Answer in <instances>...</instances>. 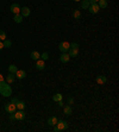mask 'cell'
I'll return each mask as SVG.
<instances>
[{"label": "cell", "mask_w": 119, "mask_h": 132, "mask_svg": "<svg viewBox=\"0 0 119 132\" xmlns=\"http://www.w3.org/2000/svg\"><path fill=\"white\" fill-rule=\"evenodd\" d=\"M70 48H74V49H79V44H77V43H71V44H70Z\"/></svg>", "instance_id": "obj_28"}, {"label": "cell", "mask_w": 119, "mask_h": 132, "mask_svg": "<svg viewBox=\"0 0 119 132\" xmlns=\"http://www.w3.org/2000/svg\"><path fill=\"white\" fill-rule=\"evenodd\" d=\"M41 58H42V60H43V61H47V60H48V58H49L48 52H43V54L41 55Z\"/></svg>", "instance_id": "obj_27"}, {"label": "cell", "mask_w": 119, "mask_h": 132, "mask_svg": "<svg viewBox=\"0 0 119 132\" xmlns=\"http://www.w3.org/2000/svg\"><path fill=\"white\" fill-rule=\"evenodd\" d=\"M13 114H14V119L16 120H24L25 119V112H24V110H18Z\"/></svg>", "instance_id": "obj_4"}, {"label": "cell", "mask_w": 119, "mask_h": 132, "mask_svg": "<svg viewBox=\"0 0 119 132\" xmlns=\"http://www.w3.org/2000/svg\"><path fill=\"white\" fill-rule=\"evenodd\" d=\"M8 70H10V73H13V74H16L18 69H17V67L14 66V64H11V66L8 67Z\"/></svg>", "instance_id": "obj_25"}, {"label": "cell", "mask_w": 119, "mask_h": 132, "mask_svg": "<svg viewBox=\"0 0 119 132\" xmlns=\"http://www.w3.org/2000/svg\"><path fill=\"white\" fill-rule=\"evenodd\" d=\"M69 48H70V43H69V42H67V41L61 42V43L59 44V49H60L61 52H68Z\"/></svg>", "instance_id": "obj_2"}, {"label": "cell", "mask_w": 119, "mask_h": 132, "mask_svg": "<svg viewBox=\"0 0 119 132\" xmlns=\"http://www.w3.org/2000/svg\"><path fill=\"white\" fill-rule=\"evenodd\" d=\"M57 121H59V119H57L56 117H50L48 119V124L50 126H55V125L57 124Z\"/></svg>", "instance_id": "obj_16"}, {"label": "cell", "mask_w": 119, "mask_h": 132, "mask_svg": "<svg viewBox=\"0 0 119 132\" xmlns=\"http://www.w3.org/2000/svg\"><path fill=\"white\" fill-rule=\"evenodd\" d=\"M30 57H31L33 61H37L38 58H41V54H39L38 51H36V50H35V51H32V52H31Z\"/></svg>", "instance_id": "obj_17"}, {"label": "cell", "mask_w": 119, "mask_h": 132, "mask_svg": "<svg viewBox=\"0 0 119 132\" xmlns=\"http://www.w3.org/2000/svg\"><path fill=\"white\" fill-rule=\"evenodd\" d=\"M63 99V95L61 93H57V94H55L54 96H53V100H54L55 102H57V101H60V100H62Z\"/></svg>", "instance_id": "obj_22"}, {"label": "cell", "mask_w": 119, "mask_h": 132, "mask_svg": "<svg viewBox=\"0 0 119 132\" xmlns=\"http://www.w3.org/2000/svg\"><path fill=\"white\" fill-rule=\"evenodd\" d=\"M16 106H17V110H24L26 105H25L24 101H19V100H18V101H17V104H16Z\"/></svg>", "instance_id": "obj_21"}, {"label": "cell", "mask_w": 119, "mask_h": 132, "mask_svg": "<svg viewBox=\"0 0 119 132\" xmlns=\"http://www.w3.org/2000/svg\"><path fill=\"white\" fill-rule=\"evenodd\" d=\"M79 54V49H74V48H69L68 50V55L70 56V57H76Z\"/></svg>", "instance_id": "obj_12"}, {"label": "cell", "mask_w": 119, "mask_h": 132, "mask_svg": "<svg viewBox=\"0 0 119 132\" xmlns=\"http://www.w3.org/2000/svg\"><path fill=\"white\" fill-rule=\"evenodd\" d=\"M2 43H4V48H10L12 45V42L11 41H8V39L6 38L5 41H2Z\"/></svg>", "instance_id": "obj_23"}, {"label": "cell", "mask_w": 119, "mask_h": 132, "mask_svg": "<svg viewBox=\"0 0 119 132\" xmlns=\"http://www.w3.org/2000/svg\"><path fill=\"white\" fill-rule=\"evenodd\" d=\"M63 112H64L65 116H71V113H73V108H71L70 105H67V106H64Z\"/></svg>", "instance_id": "obj_15"}, {"label": "cell", "mask_w": 119, "mask_h": 132, "mask_svg": "<svg viewBox=\"0 0 119 132\" xmlns=\"http://www.w3.org/2000/svg\"><path fill=\"white\" fill-rule=\"evenodd\" d=\"M5 111L7 112V113H14L17 111V106H16V104H13V102H10V104H7V105H5Z\"/></svg>", "instance_id": "obj_5"}, {"label": "cell", "mask_w": 119, "mask_h": 132, "mask_svg": "<svg viewBox=\"0 0 119 132\" xmlns=\"http://www.w3.org/2000/svg\"><path fill=\"white\" fill-rule=\"evenodd\" d=\"M98 1H99V0H89V2H91V4H97Z\"/></svg>", "instance_id": "obj_32"}, {"label": "cell", "mask_w": 119, "mask_h": 132, "mask_svg": "<svg viewBox=\"0 0 119 132\" xmlns=\"http://www.w3.org/2000/svg\"><path fill=\"white\" fill-rule=\"evenodd\" d=\"M97 4L99 6V8H106L107 7V1L106 0H99Z\"/></svg>", "instance_id": "obj_19"}, {"label": "cell", "mask_w": 119, "mask_h": 132, "mask_svg": "<svg viewBox=\"0 0 119 132\" xmlns=\"http://www.w3.org/2000/svg\"><path fill=\"white\" fill-rule=\"evenodd\" d=\"M74 1H80V0H74Z\"/></svg>", "instance_id": "obj_35"}, {"label": "cell", "mask_w": 119, "mask_h": 132, "mask_svg": "<svg viewBox=\"0 0 119 132\" xmlns=\"http://www.w3.org/2000/svg\"><path fill=\"white\" fill-rule=\"evenodd\" d=\"M74 104V99L73 98H68V105H73Z\"/></svg>", "instance_id": "obj_29"}, {"label": "cell", "mask_w": 119, "mask_h": 132, "mask_svg": "<svg viewBox=\"0 0 119 132\" xmlns=\"http://www.w3.org/2000/svg\"><path fill=\"white\" fill-rule=\"evenodd\" d=\"M55 126L59 129V131H64V130L68 129V123H67L65 120H59Z\"/></svg>", "instance_id": "obj_3"}, {"label": "cell", "mask_w": 119, "mask_h": 132, "mask_svg": "<svg viewBox=\"0 0 119 132\" xmlns=\"http://www.w3.org/2000/svg\"><path fill=\"white\" fill-rule=\"evenodd\" d=\"M23 18H24V17H23L20 13H18V14H14V17H13V20H14L16 23H18V24H19V23H22V22H23Z\"/></svg>", "instance_id": "obj_20"}, {"label": "cell", "mask_w": 119, "mask_h": 132, "mask_svg": "<svg viewBox=\"0 0 119 132\" xmlns=\"http://www.w3.org/2000/svg\"><path fill=\"white\" fill-rule=\"evenodd\" d=\"M0 94L2 96H6V98H8V96L12 95V88L8 86V83L6 82L5 80L0 81Z\"/></svg>", "instance_id": "obj_1"}, {"label": "cell", "mask_w": 119, "mask_h": 132, "mask_svg": "<svg viewBox=\"0 0 119 132\" xmlns=\"http://www.w3.org/2000/svg\"><path fill=\"white\" fill-rule=\"evenodd\" d=\"M106 81H107V79H106L105 75H99V76H97L98 85H104V83H106Z\"/></svg>", "instance_id": "obj_10"}, {"label": "cell", "mask_w": 119, "mask_h": 132, "mask_svg": "<svg viewBox=\"0 0 119 132\" xmlns=\"http://www.w3.org/2000/svg\"><path fill=\"white\" fill-rule=\"evenodd\" d=\"M73 17H74L75 19H80V18H81V12L79 11V10L74 11V13H73Z\"/></svg>", "instance_id": "obj_24"}, {"label": "cell", "mask_w": 119, "mask_h": 132, "mask_svg": "<svg viewBox=\"0 0 119 132\" xmlns=\"http://www.w3.org/2000/svg\"><path fill=\"white\" fill-rule=\"evenodd\" d=\"M54 131H55V132H59V129H57V127L55 126V127H54Z\"/></svg>", "instance_id": "obj_34"}, {"label": "cell", "mask_w": 119, "mask_h": 132, "mask_svg": "<svg viewBox=\"0 0 119 132\" xmlns=\"http://www.w3.org/2000/svg\"><path fill=\"white\" fill-rule=\"evenodd\" d=\"M89 5H91L89 0H81V7L83 8V10H88Z\"/></svg>", "instance_id": "obj_18"}, {"label": "cell", "mask_w": 119, "mask_h": 132, "mask_svg": "<svg viewBox=\"0 0 119 132\" xmlns=\"http://www.w3.org/2000/svg\"><path fill=\"white\" fill-rule=\"evenodd\" d=\"M14 75H16L17 79L22 80V79H24V77L26 76V72H25V70H17V73Z\"/></svg>", "instance_id": "obj_11"}, {"label": "cell", "mask_w": 119, "mask_h": 132, "mask_svg": "<svg viewBox=\"0 0 119 132\" xmlns=\"http://www.w3.org/2000/svg\"><path fill=\"white\" fill-rule=\"evenodd\" d=\"M4 49V43H2V41H0V50Z\"/></svg>", "instance_id": "obj_31"}, {"label": "cell", "mask_w": 119, "mask_h": 132, "mask_svg": "<svg viewBox=\"0 0 119 132\" xmlns=\"http://www.w3.org/2000/svg\"><path fill=\"white\" fill-rule=\"evenodd\" d=\"M0 81H4V76H2L1 74H0Z\"/></svg>", "instance_id": "obj_33"}, {"label": "cell", "mask_w": 119, "mask_h": 132, "mask_svg": "<svg viewBox=\"0 0 119 132\" xmlns=\"http://www.w3.org/2000/svg\"><path fill=\"white\" fill-rule=\"evenodd\" d=\"M6 39V33L4 30H0V41H5Z\"/></svg>", "instance_id": "obj_26"}, {"label": "cell", "mask_w": 119, "mask_h": 132, "mask_svg": "<svg viewBox=\"0 0 119 132\" xmlns=\"http://www.w3.org/2000/svg\"><path fill=\"white\" fill-rule=\"evenodd\" d=\"M17 101H18L17 98H12V99H11V102H13V104H17Z\"/></svg>", "instance_id": "obj_30"}, {"label": "cell", "mask_w": 119, "mask_h": 132, "mask_svg": "<svg viewBox=\"0 0 119 132\" xmlns=\"http://www.w3.org/2000/svg\"><path fill=\"white\" fill-rule=\"evenodd\" d=\"M69 60H70V56L68 55V52H62V55L60 56V61L62 63H67Z\"/></svg>", "instance_id": "obj_9"}, {"label": "cell", "mask_w": 119, "mask_h": 132, "mask_svg": "<svg viewBox=\"0 0 119 132\" xmlns=\"http://www.w3.org/2000/svg\"><path fill=\"white\" fill-rule=\"evenodd\" d=\"M88 11H89V13L97 14L98 12L100 11V8H99L98 4H91V5H89V7H88Z\"/></svg>", "instance_id": "obj_6"}, {"label": "cell", "mask_w": 119, "mask_h": 132, "mask_svg": "<svg viewBox=\"0 0 119 132\" xmlns=\"http://www.w3.org/2000/svg\"><path fill=\"white\" fill-rule=\"evenodd\" d=\"M20 14H22L23 17H27V16H30V8L29 7H22L20 8Z\"/></svg>", "instance_id": "obj_14"}, {"label": "cell", "mask_w": 119, "mask_h": 132, "mask_svg": "<svg viewBox=\"0 0 119 132\" xmlns=\"http://www.w3.org/2000/svg\"><path fill=\"white\" fill-rule=\"evenodd\" d=\"M14 80H16V75H14L13 73H10V74L7 75V79H6V82L8 83V85H10V83H13V82H14Z\"/></svg>", "instance_id": "obj_13"}, {"label": "cell", "mask_w": 119, "mask_h": 132, "mask_svg": "<svg viewBox=\"0 0 119 132\" xmlns=\"http://www.w3.org/2000/svg\"><path fill=\"white\" fill-rule=\"evenodd\" d=\"M20 6L19 4H12L11 7H10V10H11L12 13H14V14H18V13H20Z\"/></svg>", "instance_id": "obj_8"}, {"label": "cell", "mask_w": 119, "mask_h": 132, "mask_svg": "<svg viewBox=\"0 0 119 132\" xmlns=\"http://www.w3.org/2000/svg\"><path fill=\"white\" fill-rule=\"evenodd\" d=\"M36 68H37L38 70H43L44 68H45V61H43L42 58H38L36 61Z\"/></svg>", "instance_id": "obj_7"}]
</instances>
